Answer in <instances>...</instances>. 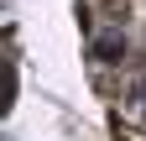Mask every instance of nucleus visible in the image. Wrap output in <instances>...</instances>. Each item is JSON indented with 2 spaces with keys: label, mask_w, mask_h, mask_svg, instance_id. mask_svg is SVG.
I'll return each mask as SVG.
<instances>
[{
  "label": "nucleus",
  "mask_w": 146,
  "mask_h": 141,
  "mask_svg": "<svg viewBox=\"0 0 146 141\" xmlns=\"http://www.w3.org/2000/svg\"><path fill=\"white\" fill-rule=\"evenodd\" d=\"M125 58V37L110 31V37H94V63H120Z\"/></svg>",
  "instance_id": "1"
},
{
  "label": "nucleus",
  "mask_w": 146,
  "mask_h": 141,
  "mask_svg": "<svg viewBox=\"0 0 146 141\" xmlns=\"http://www.w3.org/2000/svg\"><path fill=\"white\" fill-rule=\"evenodd\" d=\"M136 99H141V104H146V78H141V84H136Z\"/></svg>",
  "instance_id": "2"
}]
</instances>
